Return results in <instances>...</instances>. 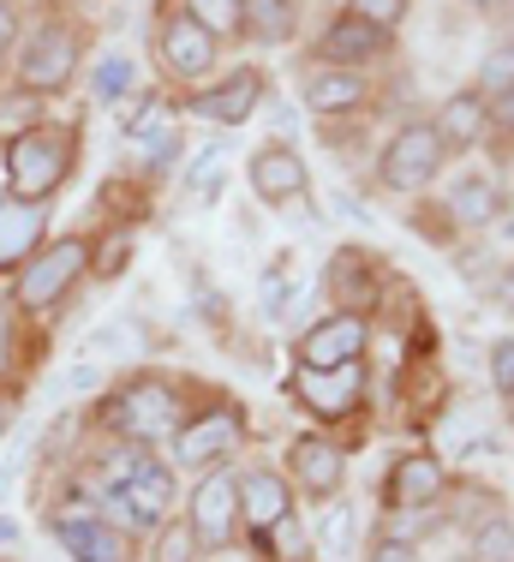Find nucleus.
Here are the masks:
<instances>
[{
  "label": "nucleus",
  "mask_w": 514,
  "mask_h": 562,
  "mask_svg": "<svg viewBox=\"0 0 514 562\" xmlns=\"http://www.w3.org/2000/svg\"><path fill=\"white\" fill-rule=\"evenodd\" d=\"M7 162H12V186H19V198H48L54 186L66 180L72 138H66V132H24V138H12Z\"/></svg>",
  "instance_id": "obj_1"
},
{
  "label": "nucleus",
  "mask_w": 514,
  "mask_h": 562,
  "mask_svg": "<svg viewBox=\"0 0 514 562\" xmlns=\"http://www.w3.org/2000/svg\"><path fill=\"white\" fill-rule=\"evenodd\" d=\"M437 168H443V138H437V126H401L395 138H389L383 162H377L383 186H395V192H418L425 180H437Z\"/></svg>",
  "instance_id": "obj_2"
},
{
  "label": "nucleus",
  "mask_w": 514,
  "mask_h": 562,
  "mask_svg": "<svg viewBox=\"0 0 514 562\" xmlns=\"http://www.w3.org/2000/svg\"><path fill=\"white\" fill-rule=\"evenodd\" d=\"M108 508L126 515L132 527H161V515L174 508V473H168V467H156V461H144L132 479H114Z\"/></svg>",
  "instance_id": "obj_3"
},
{
  "label": "nucleus",
  "mask_w": 514,
  "mask_h": 562,
  "mask_svg": "<svg viewBox=\"0 0 514 562\" xmlns=\"http://www.w3.org/2000/svg\"><path fill=\"white\" fill-rule=\"evenodd\" d=\"M85 246L78 239H60V246H48L43 258H31L24 263V276H19V300L24 305H54L66 288H72V276H85Z\"/></svg>",
  "instance_id": "obj_4"
},
{
  "label": "nucleus",
  "mask_w": 514,
  "mask_h": 562,
  "mask_svg": "<svg viewBox=\"0 0 514 562\" xmlns=\"http://www.w3.org/2000/svg\"><path fill=\"white\" fill-rule=\"evenodd\" d=\"M174 395L161 383H132L120 401H108V425L114 431H132V437H156V431H174Z\"/></svg>",
  "instance_id": "obj_5"
},
{
  "label": "nucleus",
  "mask_w": 514,
  "mask_h": 562,
  "mask_svg": "<svg viewBox=\"0 0 514 562\" xmlns=\"http://www.w3.org/2000/svg\"><path fill=\"white\" fill-rule=\"evenodd\" d=\"M365 317L354 312H335V317H323L317 329L300 341V359H305V371H329V366H354V353L365 347Z\"/></svg>",
  "instance_id": "obj_6"
},
{
  "label": "nucleus",
  "mask_w": 514,
  "mask_h": 562,
  "mask_svg": "<svg viewBox=\"0 0 514 562\" xmlns=\"http://www.w3.org/2000/svg\"><path fill=\"white\" fill-rule=\"evenodd\" d=\"M234 515H239V491H234V479L227 473H215L198 485V497H192V539L198 544H227V532H234Z\"/></svg>",
  "instance_id": "obj_7"
},
{
  "label": "nucleus",
  "mask_w": 514,
  "mask_h": 562,
  "mask_svg": "<svg viewBox=\"0 0 514 562\" xmlns=\"http://www.w3.org/2000/svg\"><path fill=\"white\" fill-rule=\"evenodd\" d=\"M72 60H78L72 31H66V24H48V31H36V36H31V48H24V85H36V90L66 85Z\"/></svg>",
  "instance_id": "obj_8"
},
{
  "label": "nucleus",
  "mask_w": 514,
  "mask_h": 562,
  "mask_svg": "<svg viewBox=\"0 0 514 562\" xmlns=\"http://www.w3.org/2000/svg\"><path fill=\"white\" fill-rule=\"evenodd\" d=\"M161 60L180 78H198V72H210V60H215V36L198 19H168L161 24Z\"/></svg>",
  "instance_id": "obj_9"
},
{
  "label": "nucleus",
  "mask_w": 514,
  "mask_h": 562,
  "mask_svg": "<svg viewBox=\"0 0 514 562\" xmlns=\"http://www.w3.org/2000/svg\"><path fill=\"white\" fill-rule=\"evenodd\" d=\"M252 186H257V198H269V204H288V198H300L305 192V162L293 150H257L252 156Z\"/></svg>",
  "instance_id": "obj_10"
},
{
  "label": "nucleus",
  "mask_w": 514,
  "mask_h": 562,
  "mask_svg": "<svg viewBox=\"0 0 514 562\" xmlns=\"http://www.w3.org/2000/svg\"><path fill=\"white\" fill-rule=\"evenodd\" d=\"M60 544L72 551L78 562H132L126 551V539H120L114 527H102V520H72V515H60Z\"/></svg>",
  "instance_id": "obj_11"
},
{
  "label": "nucleus",
  "mask_w": 514,
  "mask_h": 562,
  "mask_svg": "<svg viewBox=\"0 0 514 562\" xmlns=\"http://www.w3.org/2000/svg\"><path fill=\"white\" fill-rule=\"evenodd\" d=\"M239 515L252 520V527H281V520H288V485H281L276 473H264V467H257V473H246L239 479Z\"/></svg>",
  "instance_id": "obj_12"
},
{
  "label": "nucleus",
  "mask_w": 514,
  "mask_h": 562,
  "mask_svg": "<svg viewBox=\"0 0 514 562\" xmlns=\"http://www.w3.org/2000/svg\"><path fill=\"white\" fill-rule=\"evenodd\" d=\"M300 395L317 413H347L359 401V366H329V371H300Z\"/></svg>",
  "instance_id": "obj_13"
},
{
  "label": "nucleus",
  "mask_w": 514,
  "mask_h": 562,
  "mask_svg": "<svg viewBox=\"0 0 514 562\" xmlns=\"http://www.w3.org/2000/svg\"><path fill=\"white\" fill-rule=\"evenodd\" d=\"M377 48H383V31H377V24H365L359 12H347V19H335V24H329V36H323V55H329V60H342V66H359V60H371Z\"/></svg>",
  "instance_id": "obj_14"
},
{
  "label": "nucleus",
  "mask_w": 514,
  "mask_h": 562,
  "mask_svg": "<svg viewBox=\"0 0 514 562\" xmlns=\"http://www.w3.org/2000/svg\"><path fill=\"white\" fill-rule=\"evenodd\" d=\"M257 97H264V78H257V72H234L222 90L198 97V109H204L210 120H222V126H239V120L257 109Z\"/></svg>",
  "instance_id": "obj_15"
},
{
  "label": "nucleus",
  "mask_w": 514,
  "mask_h": 562,
  "mask_svg": "<svg viewBox=\"0 0 514 562\" xmlns=\"http://www.w3.org/2000/svg\"><path fill=\"white\" fill-rule=\"evenodd\" d=\"M305 102L317 114H347V109H359V102H365V78L347 72V66H335V72H311Z\"/></svg>",
  "instance_id": "obj_16"
},
{
  "label": "nucleus",
  "mask_w": 514,
  "mask_h": 562,
  "mask_svg": "<svg viewBox=\"0 0 514 562\" xmlns=\"http://www.w3.org/2000/svg\"><path fill=\"white\" fill-rule=\"evenodd\" d=\"M293 473H300L305 491L329 497V491L342 485V449H329V443H317V437H305V443H293Z\"/></svg>",
  "instance_id": "obj_17"
},
{
  "label": "nucleus",
  "mask_w": 514,
  "mask_h": 562,
  "mask_svg": "<svg viewBox=\"0 0 514 562\" xmlns=\"http://www.w3.org/2000/svg\"><path fill=\"white\" fill-rule=\"evenodd\" d=\"M239 437V425H234V413H210V419H198V425H186L180 431V461L186 467H198V461H210V454H222L227 443Z\"/></svg>",
  "instance_id": "obj_18"
},
{
  "label": "nucleus",
  "mask_w": 514,
  "mask_h": 562,
  "mask_svg": "<svg viewBox=\"0 0 514 562\" xmlns=\"http://www.w3.org/2000/svg\"><path fill=\"white\" fill-rule=\"evenodd\" d=\"M484 120H491V109H484V97H449L437 114V138L443 144H479L484 138Z\"/></svg>",
  "instance_id": "obj_19"
},
{
  "label": "nucleus",
  "mask_w": 514,
  "mask_h": 562,
  "mask_svg": "<svg viewBox=\"0 0 514 562\" xmlns=\"http://www.w3.org/2000/svg\"><path fill=\"white\" fill-rule=\"evenodd\" d=\"M443 491V467L437 461H425V454H418V461H401L395 467V479H389V503H431Z\"/></svg>",
  "instance_id": "obj_20"
},
{
  "label": "nucleus",
  "mask_w": 514,
  "mask_h": 562,
  "mask_svg": "<svg viewBox=\"0 0 514 562\" xmlns=\"http://www.w3.org/2000/svg\"><path fill=\"white\" fill-rule=\"evenodd\" d=\"M239 24L257 43H288L293 36V0H239Z\"/></svg>",
  "instance_id": "obj_21"
},
{
  "label": "nucleus",
  "mask_w": 514,
  "mask_h": 562,
  "mask_svg": "<svg viewBox=\"0 0 514 562\" xmlns=\"http://www.w3.org/2000/svg\"><path fill=\"white\" fill-rule=\"evenodd\" d=\"M496 210H503V198H496V186L484 180V173L461 180V192H455V222H461V227H484Z\"/></svg>",
  "instance_id": "obj_22"
},
{
  "label": "nucleus",
  "mask_w": 514,
  "mask_h": 562,
  "mask_svg": "<svg viewBox=\"0 0 514 562\" xmlns=\"http://www.w3.org/2000/svg\"><path fill=\"white\" fill-rule=\"evenodd\" d=\"M36 227H43V210H24V204L0 210V258H19L36 239Z\"/></svg>",
  "instance_id": "obj_23"
},
{
  "label": "nucleus",
  "mask_w": 514,
  "mask_h": 562,
  "mask_svg": "<svg viewBox=\"0 0 514 562\" xmlns=\"http://www.w3.org/2000/svg\"><path fill=\"white\" fill-rule=\"evenodd\" d=\"M192 7V19L204 24L210 36H227V31H239V0H186Z\"/></svg>",
  "instance_id": "obj_24"
},
{
  "label": "nucleus",
  "mask_w": 514,
  "mask_h": 562,
  "mask_svg": "<svg viewBox=\"0 0 514 562\" xmlns=\"http://www.w3.org/2000/svg\"><path fill=\"white\" fill-rule=\"evenodd\" d=\"M514 557V527L509 520H484L479 544H472V562H509Z\"/></svg>",
  "instance_id": "obj_25"
},
{
  "label": "nucleus",
  "mask_w": 514,
  "mask_h": 562,
  "mask_svg": "<svg viewBox=\"0 0 514 562\" xmlns=\"http://www.w3.org/2000/svg\"><path fill=\"white\" fill-rule=\"evenodd\" d=\"M484 90H491V109L514 120V60H491L484 66Z\"/></svg>",
  "instance_id": "obj_26"
},
{
  "label": "nucleus",
  "mask_w": 514,
  "mask_h": 562,
  "mask_svg": "<svg viewBox=\"0 0 514 562\" xmlns=\"http://www.w3.org/2000/svg\"><path fill=\"white\" fill-rule=\"evenodd\" d=\"M132 90V60L126 55H108L102 66H97V97L102 102H120Z\"/></svg>",
  "instance_id": "obj_27"
},
{
  "label": "nucleus",
  "mask_w": 514,
  "mask_h": 562,
  "mask_svg": "<svg viewBox=\"0 0 514 562\" xmlns=\"http://www.w3.org/2000/svg\"><path fill=\"white\" fill-rule=\"evenodd\" d=\"M354 12H359L365 24H377V31H389V24H401L407 0H354Z\"/></svg>",
  "instance_id": "obj_28"
},
{
  "label": "nucleus",
  "mask_w": 514,
  "mask_h": 562,
  "mask_svg": "<svg viewBox=\"0 0 514 562\" xmlns=\"http://www.w3.org/2000/svg\"><path fill=\"white\" fill-rule=\"evenodd\" d=\"M215 173H222V150H204L192 162V180H186V186H192L198 198H215Z\"/></svg>",
  "instance_id": "obj_29"
},
{
  "label": "nucleus",
  "mask_w": 514,
  "mask_h": 562,
  "mask_svg": "<svg viewBox=\"0 0 514 562\" xmlns=\"http://www.w3.org/2000/svg\"><path fill=\"white\" fill-rule=\"evenodd\" d=\"M491 383L503 395H514V341H496L491 347Z\"/></svg>",
  "instance_id": "obj_30"
},
{
  "label": "nucleus",
  "mask_w": 514,
  "mask_h": 562,
  "mask_svg": "<svg viewBox=\"0 0 514 562\" xmlns=\"http://www.w3.org/2000/svg\"><path fill=\"white\" fill-rule=\"evenodd\" d=\"M347 532H354V508H329V520H323V544H329V551H342Z\"/></svg>",
  "instance_id": "obj_31"
},
{
  "label": "nucleus",
  "mask_w": 514,
  "mask_h": 562,
  "mask_svg": "<svg viewBox=\"0 0 514 562\" xmlns=\"http://www.w3.org/2000/svg\"><path fill=\"white\" fill-rule=\"evenodd\" d=\"M371 562H418V551H413L407 539H383V544L371 551Z\"/></svg>",
  "instance_id": "obj_32"
},
{
  "label": "nucleus",
  "mask_w": 514,
  "mask_h": 562,
  "mask_svg": "<svg viewBox=\"0 0 514 562\" xmlns=\"http://www.w3.org/2000/svg\"><path fill=\"white\" fill-rule=\"evenodd\" d=\"M12 31H19V19H12V7H7V0H0V55H7Z\"/></svg>",
  "instance_id": "obj_33"
},
{
  "label": "nucleus",
  "mask_w": 514,
  "mask_h": 562,
  "mask_svg": "<svg viewBox=\"0 0 514 562\" xmlns=\"http://www.w3.org/2000/svg\"><path fill=\"white\" fill-rule=\"evenodd\" d=\"M161 562H186V539L174 532V539H161Z\"/></svg>",
  "instance_id": "obj_34"
},
{
  "label": "nucleus",
  "mask_w": 514,
  "mask_h": 562,
  "mask_svg": "<svg viewBox=\"0 0 514 562\" xmlns=\"http://www.w3.org/2000/svg\"><path fill=\"white\" fill-rule=\"evenodd\" d=\"M120 258H126V239H120V234H114V239H108V251H102V270H114V263H120Z\"/></svg>",
  "instance_id": "obj_35"
},
{
  "label": "nucleus",
  "mask_w": 514,
  "mask_h": 562,
  "mask_svg": "<svg viewBox=\"0 0 514 562\" xmlns=\"http://www.w3.org/2000/svg\"><path fill=\"white\" fill-rule=\"evenodd\" d=\"M0 371H7V317H0Z\"/></svg>",
  "instance_id": "obj_36"
},
{
  "label": "nucleus",
  "mask_w": 514,
  "mask_h": 562,
  "mask_svg": "<svg viewBox=\"0 0 514 562\" xmlns=\"http://www.w3.org/2000/svg\"><path fill=\"white\" fill-rule=\"evenodd\" d=\"M503 300H509V305H514V270H509V276H503Z\"/></svg>",
  "instance_id": "obj_37"
},
{
  "label": "nucleus",
  "mask_w": 514,
  "mask_h": 562,
  "mask_svg": "<svg viewBox=\"0 0 514 562\" xmlns=\"http://www.w3.org/2000/svg\"><path fill=\"white\" fill-rule=\"evenodd\" d=\"M503 222H509V234H514V198H509V204H503Z\"/></svg>",
  "instance_id": "obj_38"
},
{
  "label": "nucleus",
  "mask_w": 514,
  "mask_h": 562,
  "mask_svg": "<svg viewBox=\"0 0 514 562\" xmlns=\"http://www.w3.org/2000/svg\"><path fill=\"white\" fill-rule=\"evenodd\" d=\"M0 431H7V401H0Z\"/></svg>",
  "instance_id": "obj_39"
},
{
  "label": "nucleus",
  "mask_w": 514,
  "mask_h": 562,
  "mask_svg": "<svg viewBox=\"0 0 514 562\" xmlns=\"http://www.w3.org/2000/svg\"><path fill=\"white\" fill-rule=\"evenodd\" d=\"M467 7H496V0H467Z\"/></svg>",
  "instance_id": "obj_40"
}]
</instances>
